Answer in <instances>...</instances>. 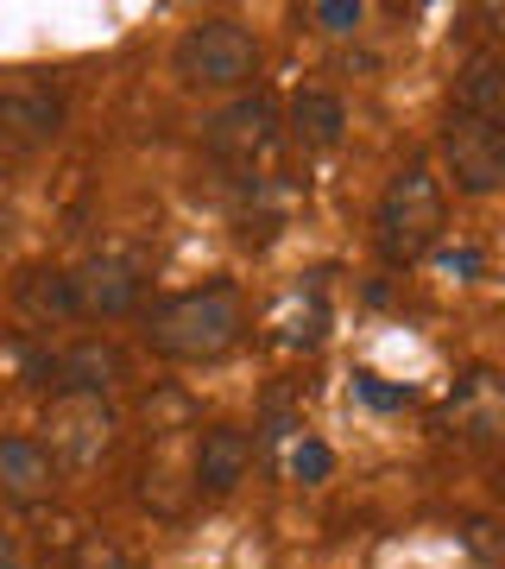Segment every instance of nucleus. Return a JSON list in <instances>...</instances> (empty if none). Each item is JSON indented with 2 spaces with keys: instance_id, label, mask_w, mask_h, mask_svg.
I'll use <instances>...</instances> for the list:
<instances>
[{
  "instance_id": "f03ea898",
  "label": "nucleus",
  "mask_w": 505,
  "mask_h": 569,
  "mask_svg": "<svg viewBox=\"0 0 505 569\" xmlns=\"http://www.w3.org/2000/svg\"><path fill=\"white\" fill-rule=\"evenodd\" d=\"M443 178L430 171V164H404L398 178L385 183L380 197V253L392 266H411L424 260L430 247L443 241Z\"/></svg>"
},
{
  "instance_id": "ddd939ff",
  "label": "nucleus",
  "mask_w": 505,
  "mask_h": 569,
  "mask_svg": "<svg viewBox=\"0 0 505 569\" xmlns=\"http://www.w3.org/2000/svg\"><path fill=\"white\" fill-rule=\"evenodd\" d=\"M13 298H20V310L32 323H70V317H77V284H70V272H58V266L20 272Z\"/></svg>"
},
{
  "instance_id": "39448f33",
  "label": "nucleus",
  "mask_w": 505,
  "mask_h": 569,
  "mask_svg": "<svg viewBox=\"0 0 505 569\" xmlns=\"http://www.w3.org/2000/svg\"><path fill=\"white\" fill-rule=\"evenodd\" d=\"M443 152H448V178L462 183L467 197H493V190L505 183V127L499 121L448 114Z\"/></svg>"
},
{
  "instance_id": "dca6fc26",
  "label": "nucleus",
  "mask_w": 505,
  "mask_h": 569,
  "mask_svg": "<svg viewBox=\"0 0 505 569\" xmlns=\"http://www.w3.org/2000/svg\"><path fill=\"white\" fill-rule=\"evenodd\" d=\"M70 569H140V563H133V557H127L114 538H101V531H95V538H82V545H77Z\"/></svg>"
},
{
  "instance_id": "f257e3e1",
  "label": "nucleus",
  "mask_w": 505,
  "mask_h": 569,
  "mask_svg": "<svg viewBox=\"0 0 505 569\" xmlns=\"http://www.w3.org/2000/svg\"><path fill=\"white\" fill-rule=\"evenodd\" d=\"M246 310L228 284H209V291H183V298H164L152 317H145V348L164 355V361H215L241 342Z\"/></svg>"
},
{
  "instance_id": "6ab92c4d",
  "label": "nucleus",
  "mask_w": 505,
  "mask_h": 569,
  "mask_svg": "<svg viewBox=\"0 0 505 569\" xmlns=\"http://www.w3.org/2000/svg\"><path fill=\"white\" fill-rule=\"evenodd\" d=\"M354 392H361L366 406H380V411H404L411 399H417L411 387H385L380 373H361V380H354Z\"/></svg>"
},
{
  "instance_id": "7ed1b4c3",
  "label": "nucleus",
  "mask_w": 505,
  "mask_h": 569,
  "mask_svg": "<svg viewBox=\"0 0 505 569\" xmlns=\"http://www.w3.org/2000/svg\"><path fill=\"white\" fill-rule=\"evenodd\" d=\"M171 70H178L183 89H215V96H228V89H246V82L260 77V39L241 20H202L178 39Z\"/></svg>"
},
{
  "instance_id": "f3484780",
  "label": "nucleus",
  "mask_w": 505,
  "mask_h": 569,
  "mask_svg": "<svg viewBox=\"0 0 505 569\" xmlns=\"http://www.w3.org/2000/svg\"><path fill=\"white\" fill-rule=\"evenodd\" d=\"M291 475H297V481H329V475H335L329 443H310V437H303V443H291Z\"/></svg>"
},
{
  "instance_id": "20e7f679",
  "label": "nucleus",
  "mask_w": 505,
  "mask_h": 569,
  "mask_svg": "<svg viewBox=\"0 0 505 569\" xmlns=\"http://www.w3.org/2000/svg\"><path fill=\"white\" fill-rule=\"evenodd\" d=\"M44 430H51V462H70V468H95L108 449H114V430H121V418H114V406L101 399V392H58V406H51V418H44Z\"/></svg>"
},
{
  "instance_id": "4468645a",
  "label": "nucleus",
  "mask_w": 505,
  "mask_h": 569,
  "mask_svg": "<svg viewBox=\"0 0 505 569\" xmlns=\"http://www.w3.org/2000/svg\"><path fill=\"white\" fill-rule=\"evenodd\" d=\"M342 127H347V108L329 96V89H303L291 102V133H297L310 152H335L342 146Z\"/></svg>"
},
{
  "instance_id": "412c9836",
  "label": "nucleus",
  "mask_w": 505,
  "mask_h": 569,
  "mask_svg": "<svg viewBox=\"0 0 505 569\" xmlns=\"http://www.w3.org/2000/svg\"><path fill=\"white\" fill-rule=\"evenodd\" d=\"M20 563V550H13V538H7V531H0V569H13Z\"/></svg>"
},
{
  "instance_id": "423d86ee",
  "label": "nucleus",
  "mask_w": 505,
  "mask_h": 569,
  "mask_svg": "<svg viewBox=\"0 0 505 569\" xmlns=\"http://www.w3.org/2000/svg\"><path fill=\"white\" fill-rule=\"evenodd\" d=\"M202 146L222 164H234V171H253V164L279 146V114H272V102H265L260 89H253V96H234V102L209 121Z\"/></svg>"
},
{
  "instance_id": "aec40b11",
  "label": "nucleus",
  "mask_w": 505,
  "mask_h": 569,
  "mask_svg": "<svg viewBox=\"0 0 505 569\" xmlns=\"http://www.w3.org/2000/svg\"><path fill=\"white\" fill-rule=\"evenodd\" d=\"M443 272H481V253H443Z\"/></svg>"
},
{
  "instance_id": "9d476101",
  "label": "nucleus",
  "mask_w": 505,
  "mask_h": 569,
  "mask_svg": "<svg viewBox=\"0 0 505 569\" xmlns=\"http://www.w3.org/2000/svg\"><path fill=\"white\" fill-rule=\"evenodd\" d=\"M51 488H58L51 449L39 437H0V493L20 507H39V500H51Z\"/></svg>"
},
{
  "instance_id": "a211bd4d",
  "label": "nucleus",
  "mask_w": 505,
  "mask_h": 569,
  "mask_svg": "<svg viewBox=\"0 0 505 569\" xmlns=\"http://www.w3.org/2000/svg\"><path fill=\"white\" fill-rule=\"evenodd\" d=\"M310 20L342 39V32H354V26L366 20V7H361V0H316V7H310Z\"/></svg>"
},
{
  "instance_id": "2eb2a0df",
  "label": "nucleus",
  "mask_w": 505,
  "mask_h": 569,
  "mask_svg": "<svg viewBox=\"0 0 505 569\" xmlns=\"http://www.w3.org/2000/svg\"><path fill=\"white\" fill-rule=\"evenodd\" d=\"M499 387H493V380H486V373H474V380H467L462 387V399H455V430H462L467 443H493V437H499Z\"/></svg>"
},
{
  "instance_id": "1a4fd4ad",
  "label": "nucleus",
  "mask_w": 505,
  "mask_h": 569,
  "mask_svg": "<svg viewBox=\"0 0 505 569\" xmlns=\"http://www.w3.org/2000/svg\"><path fill=\"white\" fill-rule=\"evenodd\" d=\"M246 462H253V443H246V430L234 425H215L196 437V456H190V481L202 493H234L246 481Z\"/></svg>"
},
{
  "instance_id": "f8f14e48",
  "label": "nucleus",
  "mask_w": 505,
  "mask_h": 569,
  "mask_svg": "<svg viewBox=\"0 0 505 569\" xmlns=\"http://www.w3.org/2000/svg\"><path fill=\"white\" fill-rule=\"evenodd\" d=\"M455 114H474V121H505V70L493 51H474L455 77Z\"/></svg>"
},
{
  "instance_id": "9b49d317",
  "label": "nucleus",
  "mask_w": 505,
  "mask_h": 569,
  "mask_svg": "<svg viewBox=\"0 0 505 569\" xmlns=\"http://www.w3.org/2000/svg\"><path fill=\"white\" fill-rule=\"evenodd\" d=\"M121 373H127V361H121V348H114V342H77L58 367H51V387H63V392H101V399H108V387H114Z\"/></svg>"
},
{
  "instance_id": "0eeeda50",
  "label": "nucleus",
  "mask_w": 505,
  "mask_h": 569,
  "mask_svg": "<svg viewBox=\"0 0 505 569\" xmlns=\"http://www.w3.org/2000/svg\"><path fill=\"white\" fill-rule=\"evenodd\" d=\"M63 133V96L20 82V89H0V146L7 152H39Z\"/></svg>"
},
{
  "instance_id": "6e6552de",
  "label": "nucleus",
  "mask_w": 505,
  "mask_h": 569,
  "mask_svg": "<svg viewBox=\"0 0 505 569\" xmlns=\"http://www.w3.org/2000/svg\"><path fill=\"white\" fill-rule=\"evenodd\" d=\"M70 284H77V317H127L145 291L140 260H121V253H95L70 272Z\"/></svg>"
}]
</instances>
